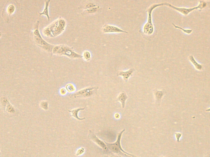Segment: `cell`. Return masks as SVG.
I'll list each match as a JSON object with an SVG mask.
<instances>
[{
  "label": "cell",
  "instance_id": "cell-7",
  "mask_svg": "<svg viewBox=\"0 0 210 157\" xmlns=\"http://www.w3.org/2000/svg\"><path fill=\"white\" fill-rule=\"evenodd\" d=\"M102 31L103 33H128L127 31L121 29L120 28L108 24H105L102 27Z\"/></svg>",
  "mask_w": 210,
  "mask_h": 157
},
{
  "label": "cell",
  "instance_id": "cell-22",
  "mask_svg": "<svg viewBox=\"0 0 210 157\" xmlns=\"http://www.w3.org/2000/svg\"><path fill=\"white\" fill-rule=\"evenodd\" d=\"M40 107L44 111H47L49 109V102L47 101H41L40 103Z\"/></svg>",
  "mask_w": 210,
  "mask_h": 157
},
{
  "label": "cell",
  "instance_id": "cell-25",
  "mask_svg": "<svg viewBox=\"0 0 210 157\" xmlns=\"http://www.w3.org/2000/svg\"><path fill=\"white\" fill-rule=\"evenodd\" d=\"M97 5H95V4L93 3H87L85 4V5H83L82 6H80L79 7V9H83L84 10H86V9H90V8H92V7H96Z\"/></svg>",
  "mask_w": 210,
  "mask_h": 157
},
{
  "label": "cell",
  "instance_id": "cell-14",
  "mask_svg": "<svg viewBox=\"0 0 210 157\" xmlns=\"http://www.w3.org/2000/svg\"><path fill=\"white\" fill-rule=\"evenodd\" d=\"M4 111H6L7 113L12 116H17L18 114V111L9 101L7 103Z\"/></svg>",
  "mask_w": 210,
  "mask_h": 157
},
{
  "label": "cell",
  "instance_id": "cell-35",
  "mask_svg": "<svg viewBox=\"0 0 210 157\" xmlns=\"http://www.w3.org/2000/svg\"><path fill=\"white\" fill-rule=\"evenodd\" d=\"M1 150H0V155H1Z\"/></svg>",
  "mask_w": 210,
  "mask_h": 157
},
{
  "label": "cell",
  "instance_id": "cell-26",
  "mask_svg": "<svg viewBox=\"0 0 210 157\" xmlns=\"http://www.w3.org/2000/svg\"><path fill=\"white\" fill-rule=\"evenodd\" d=\"M85 152V149L84 147H80L79 149L77 150L76 152V156H80L81 155H82Z\"/></svg>",
  "mask_w": 210,
  "mask_h": 157
},
{
  "label": "cell",
  "instance_id": "cell-24",
  "mask_svg": "<svg viewBox=\"0 0 210 157\" xmlns=\"http://www.w3.org/2000/svg\"><path fill=\"white\" fill-rule=\"evenodd\" d=\"M65 88L66 90V91H67V92H69V93H73L75 92V90H76L75 87L72 84H68L66 85Z\"/></svg>",
  "mask_w": 210,
  "mask_h": 157
},
{
  "label": "cell",
  "instance_id": "cell-13",
  "mask_svg": "<svg viewBox=\"0 0 210 157\" xmlns=\"http://www.w3.org/2000/svg\"><path fill=\"white\" fill-rule=\"evenodd\" d=\"M188 59L190 62L192 64V65L194 66V67L195 68V69L199 71H201L203 70V66L202 64H200L199 63H198V61L195 60V57L193 55H189L188 57Z\"/></svg>",
  "mask_w": 210,
  "mask_h": 157
},
{
  "label": "cell",
  "instance_id": "cell-12",
  "mask_svg": "<svg viewBox=\"0 0 210 157\" xmlns=\"http://www.w3.org/2000/svg\"><path fill=\"white\" fill-rule=\"evenodd\" d=\"M85 107H82V108H76L74 109H72V110H68V112L70 113H71V116L74 117L76 119H77L78 120H85V117H83V118H80L78 116V113L79 111H84L85 109Z\"/></svg>",
  "mask_w": 210,
  "mask_h": 157
},
{
  "label": "cell",
  "instance_id": "cell-23",
  "mask_svg": "<svg viewBox=\"0 0 210 157\" xmlns=\"http://www.w3.org/2000/svg\"><path fill=\"white\" fill-rule=\"evenodd\" d=\"M82 56V58L84 60L89 61L90 59H91V54H90V52H89L87 50H85L83 52Z\"/></svg>",
  "mask_w": 210,
  "mask_h": 157
},
{
  "label": "cell",
  "instance_id": "cell-37",
  "mask_svg": "<svg viewBox=\"0 0 210 157\" xmlns=\"http://www.w3.org/2000/svg\"><path fill=\"white\" fill-rule=\"evenodd\" d=\"M58 157H60V156H58Z\"/></svg>",
  "mask_w": 210,
  "mask_h": 157
},
{
  "label": "cell",
  "instance_id": "cell-1",
  "mask_svg": "<svg viewBox=\"0 0 210 157\" xmlns=\"http://www.w3.org/2000/svg\"><path fill=\"white\" fill-rule=\"evenodd\" d=\"M66 27V22L64 18L59 17L51 24L44 28L42 32L44 36L49 37H55L63 33Z\"/></svg>",
  "mask_w": 210,
  "mask_h": 157
},
{
  "label": "cell",
  "instance_id": "cell-2",
  "mask_svg": "<svg viewBox=\"0 0 210 157\" xmlns=\"http://www.w3.org/2000/svg\"><path fill=\"white\" fill-rule=\"evenodd\" d=\"M39 25L40 21L38 20L34 25V30H33V40H34L35 44L38 46H39L42 50L52 54V50H53L54 47V45L50 44L43 39L39 30Z\"/></svg>",
  "mask_w": 210,
  "mask_h": 157
},
{
  "label": "cell",
  "instance_id": "cell-15",
  "mask_svg": "<svg viewBox=\"0 0 210 157\" xmlns=\"http://www.w3.org/2000/svg\"><path fill=\"white\" fill-rule=\"evenodd\" d=\"M127 99H128V96L127 95L126 93L122 92L119 94L116 101L120 102L122 104V107L123 109V108H125V103Z\"/></svg>",
  "mask_w": 210,
  "mask_h": 157
},
{
  "label": "cell",
  "instance_id": "cell-5",
  "mask_svg": "<svg viewBox=\"0 0 210 157\" xmlns=\"http://www.w3.org/2000/svg\"><path fill=\"white\" fill-rule=\"evenodd\" d=\"M160 6H164V3L154 4H152V5H151L148 9H147V22L145 23V25L143 26V28H142V32L145 35L149 36L154 33V27L153 23H152V13L156 7H160Z\"/></svg>",
  "mask_w": 210,
  "mask_h": 157
},
{
  "label": "cell",
  "instance_id": "cell-18",
  "mask_svg": "<svg viewBox=\"0 0 210 157\" xmlns=\"http://www.w3.org/2000/svg\"><path fill=\"white\" fill-rule=\"evenodd\" d=\"M198 5L200 7V11H201L205 9L210 8V1H205V0H200Z\"/></svg>",
  "mask_w": 210,
  "mask_h": 157
},
{
  "label": "cell",
  "instance_id": "cell-19",
  "mask_svg": "<svg viewBox=\"0 0 210 157\" xmlns=\"http://www.w3.org/2000/svg\"><path fill=\"white\" fill-rule=\"evenodd\" d=\"M9 99L7 98V97L4 96V95H2V96L0 97V107L3 110H5V107L7 103L9 102Z\"/></svg>",
  "mask_w": 210,
  "mask_h": 157
},
{
  "label": "cell",
  "instance_id": "cell-4",
  "mask_svg": "<svg viewBox=\"0 0 210 157\" xmlns=\"http://www.w3.org/2000/svg\"><path fill=\"white\" fill-rule=\"evenodd\" d=\"M125 130H123L122 131L119 133L117 135V141L114 142V143H108L107 142H105L106 143L108 149L111 152V153L114 154H117L118 155H121L122 156L125 157H137L136 156L132 155L130 154H128L126 152L125 150H123L121 146V138L122 136L123 135V132H125Z\"/></svg>",
  "mask_w": 210,
  "mask_h": 157
},
{
  "label": "cell",
  "instance_id": "cell-31",
  "mask_svg": "<svg viewBox=\"0 0 210 157\" xmlns=\"http://www.w3.org/2000/svg\"><path fill=\"white\" fill-rule=\"evenodd\" d=\"M205 157H210V153H207Z\"/></svg>",
  "mask_w": 210,
  "mask_h": 157
},
{
  "label": "cell",
  "instance_id": "cell-29",
  "mask_svg": "<svg viewBox=\"0 0 210 157\" xmlns=\"http://www.w3.org/2000/svg\"><path fill=\"white\" fill-rule=\"evenodd\" d=\"M110 157H122L121 155H118L117 154H114L113 153H111L110 155Z\"/></svg>",
  "mask_w": 210,
  "mask_h": 157
},
{
  "label": "cell",
  "instance_id": "cell-17",
  "mask_svg": "<svg viewBox=\"0 0 210 157\" xmlns=\"http://www.w3.org/2000/svg\"><path fill=\"white\" fill-rule=\"evenodd\" d=\"M50 3V0H46L45 1V7L43 11L42 12H40L39 15L40 16H46L47 18V20L48 21L50 20V16L49 14V4Z\"/></svg>",
  "mask_w": 210,
  "mask_h": 157
},
{
  "label": "cell",
  "instance_id": "cell-33",
  "mask_svg": "<svg viewBox=\"0 0 210 157\" xmlns=\"http://www.w3.org/2000/svg\"><path fill=\"white\" fill-rule=\"evenodd\" d=\"M2 37V33L0 31V38H1Z\"/></svg>",
  "mask_w": 210,
  "mask_h": 157
},
{
  "label": "cell",
  "instance_id": "cell-28",
  "mask_svg": "<svg viewBox=\"0 0 210 157\" xmlns=\"http://www.w3.org/2000/svg\"><path fill=\"white\" fill-rule=\"evenodd\" d=\"M60 93L61 95H65L66 94V93H67V91H66V88H61L60 90Z\"/></svg>",
  "mask_w": 210,
  "mask_h": 157
},
{
  "label": "cell",
  "instance_id": "cell-11",
  "mask_svg": "<svg viewBox=\"0 0 210 157\" xmlns=\"http://www.w3.org/2000/svg\"><path fill=\"white\" fill-rule=\"evenodd\" d=\"M16 6L13 3H10L7 5L5 9V15L9 18L12 16L16 11Z\"/></svg>",
  "mask_w": 210,
  "mask_h": 157
},
{
  "label": "cell",
  "instance_id": "cell-34",
  "mask_svg": "<svg viewBox=\"0 0 210 157\" xmlns=\"http://www.w3.org/2000/svg\"><path fill=\"white\" fill-rule=\"evenodd\" d=\"M103 157H109L108 155H104Z\"/></svg>",
  "mask_w": 210,
  "mask_h": 157
},
{
  "label": "cell",
  "instance_id": "cell-32",
  "mask_svg": "<svg viewBox=\"0 0 210 157\" xmlns=\"http://www.w3.org/2000/svg\"><path fill=\"white\" fill-rule=\"evenodd\" d=\"M206 111L207 112H210V107L208 108V109H206Z\"/></svg>",
  "mask_w": 210,
  "mask_h": 157
},
{
  "label": "cell",
  "instance_id": "cell-8",
  "mask_svg": "<svg viewBox=\"0 0 210 157\" xmlns=\"http://www.w3.org/2000/svg\"><path fill=\"white\" fill-rule=\"evenodd\" d=\"M89 137L90 140H92L94 142V143L97 144L100 147H101L103 150L107 151V150L108 149L106 143H105V142L102 141L101 139H100L98 137L94 134L93 132L91 130L89 131Z\"/></svg>",
  "mask_w": 210,
  "mask_h": 157
},
{
  "label": "cell",
  "instance_id": "cell-6",
  "mask_svg": "<svg viewBox=\"0 0 210 157\" xmlns=\"http://www.w3.org/2000/svg\"><path fill=\"white\" fill-rule=\"evenodd\" d=\"M164 6H168L171 9H173V10L178 12L179 13L181 14L182 15H183L184 16H187L190 13L194 11H196V10L200 11V7L198 5H197V6L192 7H179L175 6L170 3H164Z\"/></svg>",
  "mask_w": 210,
  "mask_h": 157
},
{
  "label": "cell",
  "instance_id": "cell-27",
  "mask_svg": "<svg viewBox=\"0 0 210 157\" xmlns=\"http://www.w3.org/2000/svg\"><path fill=\"white\" fill-rule=\"evenodd\" d=\"M175 137H176V141H177L178 142H179L181 137H182V134H181V133H175Z\"/></svg>",
  "mask_w": 210,
  "mask_h": 157
},
{
  "label": "cell",
  "instance_id": "cell-3",
  "mask_svg": "<svg viewBox=\"0 0 210 157\" xmlns=\"http://www.w3.org/2000/svg\"><path fill=\"white\" fill-rule=\"evenodd\" d=\"M52 54L59 56H66L71 59L82 58V55L76 53L73 48L65 44L54 46Z\"/></svg>",
  "mask_w": 210,
  "mask_h": 157
},
{
  "label": "cell",
  "instance_id": "cell-36",
  "mask_svg": "<svg viewBox=\"0 0 210 157\" xmlns=\"http://www.w3.org/2000/svg\"><path fill=\"white\" fill-rule=\"evenodd\" d=\"M162 157H166V156H162Z\"/></svg>",
  "mask_w": 210,
  "mask_h": 157
},
{
  "label": "cell",
  "instance_id": "cell-21",
  "mask_svg": "<svg viewBox=\"0 0 210 157\" xmlns=\"http://www.w3.org/2000/svg\"><path fill=\"white\" fill-rule=\"evenodd\" d=\"M172 25H173V27L176 28V29H178V30H180L181 31H182L184 33H185V34L186 35H190L191 33L193 32V30L192 29H184V28L181 27H179V26H176L175 23H172Z\"/></svg>",
  "mask_w": 210,
  "mask_h": 157
},
{
  "label": "cell",
  "instance_id": "cell-30",
  "mask_svg": "<svg viewBox=\"0 0 210 157\" xmlns=\"http://www.w3.org/2000/svg\"><path fill=\"white\" fill-rule=\"evenodd\" d=\"M114 117H115V118H117V119H118V118H120V114H118V113H117V114H115V116H114Z\"/></svg>",
  "mask_w": 210,
  "mask_h": 157
},
{
  "label": "cell",
  "instance_id": "cell-9",
  "mask_svg": "<svg viewBox=\"0 0 210 157\" xmlns=\"http://www.w3.org/2000/svg\"><path fill=\"white\" fill-rule=\"evenodd\" d=\"M135 69L134 68L130 69L129 70L126 71H119L117 73V75L122 76L124 81L127 82L128 80L129 79V78L131 77V76L133 75V74L135 72Z\"/></svg>",
  "mask_w": 210,
  "mask_h": 157
},
{
  "label": "cell",
  "instance_id": "cell-20",
  "mask_svg": "<svg viewBox=\"0 0 210 157\" xmlns=\"http://www.w3.org/2000/svg\"><path fill=\"white\" fill-rule=\"evenodd\" d=\"M99 9H100V6H97L96 7H94L90 8L89 9H86V10H84V12L82 13V14H93L95 12H97Z\"/></svg>",
  "mask_w": 210,
  "mask_h": 157
},
{
  "label": "cell",
  "instance_id": "cell-16",
  "mask_svg": "<svg viewBox=\"0 0 210 157\" xmlns=\"http://www.w3.org/2000/svg\"><path fill=\"white\" fill-rule=\"evenodd\" d=\"M94 89H98V87H87L85 88L80 90H79V91L76 92L74 94V97L75 98H79L80 96H82V95L84 94L85 93H86L87 92L90 91V90H92Z\"/></svg>",
  "mask_w": 210,
  "mask_h": 157
},
{
  "label": "cell",
  "instance_id": "cell-10",
  "mask_svg": "<svg viewBox=\"0 0 210 157\" xmlns=\"http://www.w3.org/2000/svg\"><path fill=\"white\" fill-rule=\"evenodd\" d=\"M165 93L166 92L165 90H159L157 89H155L154 91V95L155 99V102L158 105H160V104L162 99L164 97Z\"/></svg>",
  "mask_w": 210,
  "mask_h": 157
},
{
  "label": "cell",
  "instance_id": "cell-38",
  "mask_svg": "<svg viewBox=\"0 0 210 157\" xmlns=\"http://www.w3.org/2000/svg\"><path fill=\"white\" fill-rule=\"evenodd\" d=\"M209 127H210V125H209Z\"/></svg>",
  "mask_w": 210,
  "mask_h": 157
}]
</instances>
